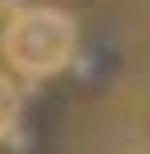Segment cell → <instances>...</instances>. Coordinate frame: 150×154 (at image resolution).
Here are the masks:
<instances>
[{
    "label": "cell",
    "instance_id": "7a4b0ae2",
    "mask_svg": "<svg viewBox=\"0 0 150 154\" xmlns=\"http://www.w3.org/2000/svg\"><path fill=\"white\" fill-rule=\"evenodd\" d=\"M20 114H24V93H20V85H16L12 77L0 69V142L16 134Z\"/></svg>",
    "mask_w": 150,
    "mask_h": 154
},
{
    "label": "cell",
    "instance_id": "6da1fadb",
    "mask_svg": "<svg viewBox=\"0 0 150 154\" xmlns=\"http://www.w3.org/2000/svg\"><path fill=\"white\" fill-rule=\"evenodd\" d=\"M0 53H4L8 69H16L29 81L57 77V73L69 69L73 53H77V20L53 4L20 8L4 24Z\"/></svg>",
    "mask_w": 150,
    "mask_h": 154
}]
</instances>
